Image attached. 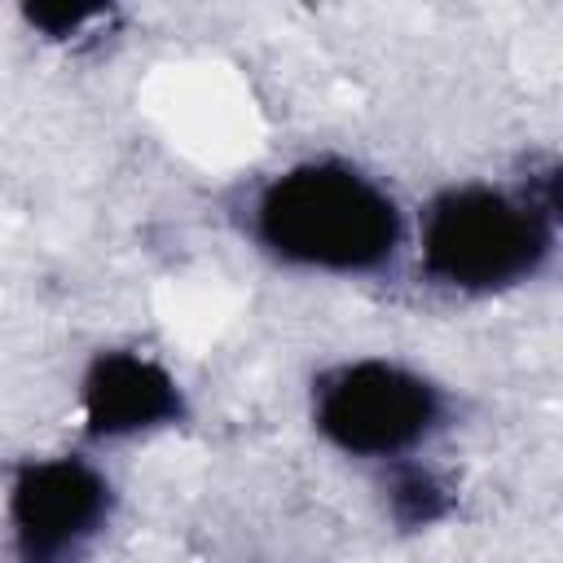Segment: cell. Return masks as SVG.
I'll use <instances>...</instances> for the list:
<instances>
[{"mask_svg":"<svg viewBox=\"0 0 563 563\" xmlns=\"http://www.w3.org/2000/svg\"><path fill=\"white\" fill-rule=\"evenodd\" d=\"M246 224L277 264L334 277L378 273L405 242L400 202L343 158H303L268 176L251 198Z\"/></svg>","mask_w":563,"mask_h":563,"instance_id":"6da1fadb","label":"cell"},{"mask_svg":"<svg viewBox=\"0 0 563 563\" xmlns=\"http://www.w3.org/2000/svg\"><path fill=\"white\" fill-rule=\"evenodd\" d=\"M559 242V167L519 185L466 180L440 189L418 220V264L453 295H501L532 282Z\"/></svg>","mask_w":563,"mask_h":563,"instance_id":"7a4b0ae2","label":"cell"},{"mask_svg":"<svg viewBox=\"0 0 563 563\" xmlns=\"http://www.w3.org/2000/svg\"><path fill=\"white\" fill-rule=\"evenodd\" d=\"M312 427L339 453L391 466L449 427V396L400 361L356 356L312 378Z\"/></svg>","mask_w":563,"mask_h":563,"instance_id":"3957f363","label":"cell"},{"mask_svg":"<svg viewBox=\"0 0 563 563\" xmlns=\"http://www.w3.org/2000/svg\"><path fill=\"white\" fill-rule=\"evenodd\" d=\"M110 515L114 484L79 453L26 457L9 475L4 519L13 563H79L110 528Z\"/></svg>","mask_w":563,"mask_h":563,"instance_id":"277c9868","label":"cell"},{"mask_svg":"<svg viewBox=\"0 0 563 563\" xmlns=\"http://www.w3.org/2000/svg\"><path fill=\"white\" fill-rule=\"evenodd\" d=\"M79 409L88 440H136L163 427H180L189 413L185 387L176 374L132 347H101L92 352L79 378Z\"/></svg>","mask_w":563,"mask_h":563,"instance_id":"5b68a950","label":"cell"},{"mask_svg":"<svg viewBox=\"0 0 563 563\" xmlns=\"http://www.w3.org/2000/svg\"><path fill=\"white\" fill-rule=\"evenodd\" d=\"M383 506L391 515V523L400 532H418V528H435L453 515L457 493L449 488V479L422 462H391L387 466V484H383Z\"/></svg>","mask_w":563,"mask_h":563,"instance_id":"8992f818","label":"cell"},{"mask_svg":"<svg viewBox=\"0 0 563 563\" xmlns=\"http://www.w3.org/2000/svg\"><path fill=\"white\" fill-rule=\"evenodd\" d=\"M22 18L44 40H53L62 48H84V44H101L114 31L119 9L114 4H70V9L66 4H26Z\"/></svg>","mask_w":563,"mask_h":563,"instance_id":"52a82bcc","label":"cell"}]
</instances>
